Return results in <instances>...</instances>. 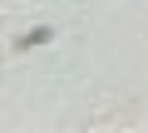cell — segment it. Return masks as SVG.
I'll return each mask as SVG.
<instances>
[{
  "mask_svg": "<svg viewBox=\"0 0 148 133\" xmlns=\"http://www.w3.org/2000/svg\"><path fill=\"white\" fill-rule=\"evenodd\" d=\"M54 40V30L49 25H35V30H25L20 40H15V49H40V44H49Z\"/></svg>",
  "mask_w": 148,
  "mask_h": 133,
  "instance_id": "cell-1",
  "label": "cell"
}]
</instances>
